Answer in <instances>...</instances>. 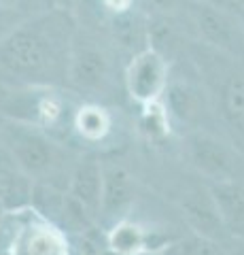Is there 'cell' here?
Wrapping results in <instances>:
<instances>
[{"label":"cell","instance_id":"5","mask_svg":"<svg viewBox=\"0 0 244 255\" xmlns=\"http://www.w3.org/2000/svg\"><path fill=\"white\" fill-rule=\"evenodd\" d=\"M193 21L198 26L200 34L210 45L230 53L242 51V30L238 28V23L232 15H227L223 9H219L210 2H198V6L193 9Z\"/></svg>","mask_w":244,"mask_h":255},{"label":"cell","instance_id":"9","mask_svg":"<svg viewBox=\"0 0 244 255\" xmlns=\"http://www.w3.org/2000/svg\"><path fill=\"white\" fill-rule=\"evenodd\" d=\"M187 153L191 164L202 174H206L212 183L230 179L232 172V159L227 149L219 140H215L208 134H191L187 138Z\"/></svg>","mask_w":244,"mask_h":255},{"label":"cell","instance_id":"14","mask_svg":"<svg viewBox=\"0 0 244 255\" xmlns=\"http://www.w3.org/2000/svg\"><path fill=\"white\" fill-rule=\"evenodd\" d=\"M75 132L87 142H98L111 132V115L98 105H83L73 117Z\"/></svg>","mask_w":244,"mask_h":255},{"label":"cell","instance_id":"15","mask_svg":"<svg viewBox=\"0 0 244 255\" xmlns=\"http://www.w3.org/2000/svg\"><path fill=\"white\" fill-rule=\"evenodd\" d=\"M162 102H163V107H166L168 113L176 115L180 119H191L193 115L200 113L202 94L187 81L185 83L183 81H174V83L170 81Z\"/></svg>","mask_w":244,"mask_h":255},{"label":"cell","instance_id":"20","mask_svg":"<svg viewBox=\"0 0 244 255\" xmlns=\"http://www.w3.org/2000/svg\"><path fill=\"white\" fill-rule=\"evenodd\" d=\"M145 113L140 119V128L143 132H147L151 138H162L170 132V119H168V111L163 107V102H155V105L143 107Z\"/></svg>","mask_w":244,"mask_h":255},{"label":"cell","instance_id":"13","mask_svg":"<svg viewBox=\"0 0 244 255\" xmlns=\"http://www.w3.org/2000/svg\"><path fill=\"white\" fill-rule=\"evenodd\" d=\"M208 191L225 226H236V223L244 221V185L232 179H225L212 183Z\"/></svg>","mask_w":244,"mask_h":255},{"label":"cell","instance_id":"18","mask_svg":"<svg viewBox=\"0 0 244 255\" xmlns=\"http://www.w3.org/2000/svg\"><path fill=\"white\" fill-rule=\"evenodd\" d=\"M75 249L79 255H111V243H108V232H104L98 223L83 232L75 234Z\"/></svg>","mask_w":244,"mask_h":255},{"label":"cell","instance_id":"21","mask_svg":"<svg viewBox=\"0 0 244 255\" xmlns=\"http://www.w3.org/2000/svg\"><path fill=\"white\" fill-rule=\"evenodd\" d=\"M145 4L155 13V17H166V13L176 6V0H145Z\"/></svg>","mask_w":244,"mask_h":255},{"label":"cell","instance_id":"12","mask_svg":"<svg viewBox=\"0 0 244 255\" xmlns=\"http://www.w3.org/2000/svg\"><path fill=\"white\" fill-rule=\"evenodd\" d=\"M108 243H111V251L117 255H143L153 247L151 234L128 217L117 221L108 230Z\"/></svg>","mask_w":244,"mask_h":255},{"label":"cell","instance_id":"10","mask_svg":"<svg viewBox=\"0 0 244 255\" xmlns=\"http://www.w3.org/2000/svg\"><path fill=\"white\" fill-rule=\"evenodd\" d=\"M134 179L121 166H104V189H102L100 217L111 219L113 226L125 219V213L134 202Z\"/></svg>","mask_w":244,"mask_h":255},{"label":"cell","instance_id":"22","mask_svg":"<svg viewBox=\"0 0 244 255\" xmlns=\"http://www.w3.org/2000/svg\"><path fill=\"white\" fill-rule=\"evenodd\" d=\"M102 4H104L106 9L111 13H115V15H123V13L132 11L134 0H102Z\"/></svg>","mask_w":244,"mask_h":255},{"label":"cell","instance_id":"1","mask_svg":"<svg viewBox=\"0 0 244 255\" xmlns=\"http://www.w3.org/2000/svg\"><path fill=\"white\" fill-rule=\"evenodd\" d=\"M56 11L19 23L0 41V75L26 87H49L68 77L73 34Z\"/></svg>","mask_w":244,"mask_h":255},{"label":"cell","instance_id":"25","mask_svg":"<svg viewBox=\"0 0 244 255\" xmlns=\"http://www.w3.org/2000/svg\"><path fill=\"white\" fill-rule=\"evenodd\" d=\"M4 213H6V211H4V206L0 204V226H2V217H4Z\"/></svg>","mask_w":244,"mask_h":255},{"label":"cell","instance_id":"7","mask_svg":"<svg viewBox=\"0 0 244 255\" xmlns=\"http://www.w3.org/2000/svg\"><path fill=\"white\" fill-rule=\"evenodd\" d=\"M108 79V60L93 45H73L66 81L81 92L100 90Z\"/></svg>","mask_w":244,"mask_h":255},{"label":"cell","instance_id":"17","mask_svg":"<svg viewBox=\"0 0 244 255\" xmlns=\"http://www.w3.org/2000/svg\"><path fill=\"white\" fill-rule=\"evenodd\" d=\"M115 36L121 41L123 47H134L138 43H149V23L134 17L132 11L123 15H115Z\"/></svg>","mask_w":244,"mask_h":255},{"label":"cell","instance_id":"8","mask_svg":"<svg viewBox=\"0 0 244 255\" xmlns=\"http://www.w3.org/2000/svg\"><path fill=\"white\" fill-rule=\"evenodd\" d=\"M102 189H104V166L96 157H85L77 162L70 170L68 194L89 209L100 219L102 211Z\"/></svg>","mask_w":244,"mask_h":255},{"label":"cell","instance_id":"23","mask_svg":"<svg viewBox=\"0 0 244 255\" xmlns=\"http://www.w3.org/2000/svg\"><path fill=\"white\" fill-rule=\"evenodd\" d=\"M77 2H79V0H51L53 9L60 11V13H64V15L73 13V11L77 9Z\"/></svg>","mask_w":244,"mask_h":255},{"label":"cell","instance_id":"11","mask_svg":"<svg viewBox=\"0 0 244 255\" xmlns=\"http://www.w3.org/2000/svg\"><path fill=\"white\" fill-rule=\"evenodd\" d=\"M183 215L187 223L193 228L195 234L215 238L221 234V230L225 228V221L219 215V209L215 200H212L210 191H191L183 198Z\"/></svg>","mask_w":244,"mask_h":255},{"label":"cell","instance_id":"16","mask_svg":"<svg viewBox=\"0 0 244 255\" xmlns=\"http://www.w3.org/2000/svg\"><path fill=\"white\" fill-rule=\"evenodd\" d=\"M223 115L234 130L244 134V77L234 75L225 81L221 94Z\"/></svg>","mask_w":244,"mask_h":255},{"label":"cell","instance_id":"26","mask_svg":"<svg viewBox=\"0 0 244 255\" xmlns=\"http://www.w3.org/2000/svg\"><path fill=\"white\" fill-rule=\"evenodd\" d=\"M195 2H210V0H195Z\"/></svg>","mask_w":244,"mask_h":255},{"label":"cell","instance_id":"4","mask_svg":"<svg viewBox=\"0 0 244 255\" xmlns=\"http://www.w3.org/2000/svg\"><path fill=\"white\" fill-rule=\"evenodd\" d=\"M11 255H70V243L60 226L32 211V219L23 223L13 238Z\"/></svg>","mask_w":244,"mask_h":255},{"label":"cell","instance_id":"3","mask_svg":"<svg viewBox=\"0 0 244 255\" xmlns=\"http://www.w3.org/2000/svg\"><path fill=\"white\" fill-rule=\"evenodd\" d=\"M125 90L130 98L140 107L162 102L170 83V64L155 49H145L134 53L125 68Z\"/></svg>","mask_w":244,"mask_h":255},{"label":"cell","instance_id":"24","mask_svg":"<svg viewBox=\"0 0 244 255\" xmlns=\"http://www.w3.org/2000/svg\"><path fill=\"white\" fill-rule=\"evenodd\" d=\"M19 4V0H0V9H9V11H15Z\"/></svg>","mask_w":244,"mask_h":255},{"label":"cell","instance_id":"19","mask_svg":"<svg viewBox=\"0 0 244 255\" xmlns=\"http://www.w3.org/2000/svg\"><path fill=\"white\" fill-rule=\"evenodd\" d=\"M166 255H225V253L215 238L193 234L189 238H183L176 245H170L166 249Z\"/></svg>","mask_w":244,"mask_h":255},{"label":"cell","instance_id":"2","mask_svg":"<svg viewBox=\"0 0 244 255\" xmlns=\"http://www.w3.org/2000/svg\"><path fill=\"white\" fill-rule=\"evenodd\" d=\"M0 145L34 181L60 185L56 177L64 168V155L62 149L45 134V130L9 119L0 128Z\"/></svg>","mask_w":244,"mask_h":255},{"label":"cell","instance_id":"6","mask_svg":"<svg viewBox=\"0 0 244 255\" xmlns=\"http://www.w3.org/2000/svg\"><path fill=\"white\" fill-rule=\"evenodd\" d=\"M34 179L23 172L13 155L0 145V204L6 213L28 211L32 204Z\"/></svg>","mask_w":244,"mask_h":255}]
</instances>
